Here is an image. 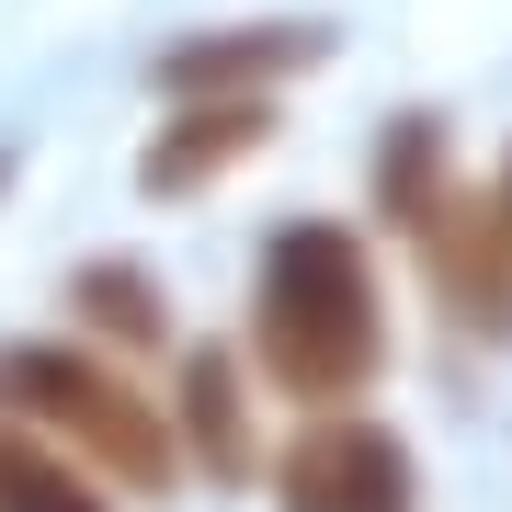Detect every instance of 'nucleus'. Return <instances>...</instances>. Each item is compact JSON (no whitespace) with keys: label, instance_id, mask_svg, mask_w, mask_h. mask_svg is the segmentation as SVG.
<instances>
[{"label":"nucleus","instance_id":"f257e3e1","mask_svg":"<svg viewBox=\"0 0 512 512\" xmlns=\"http://www.w3.org/2000/svg\"><path fill=\"white\" fill-rule=\"evenodd\" d=\"M251 365L296 410H353L387 376V285L365 228L285 217L251 262Z\"/></svg>","mask_w":512,"mask_h":512},{"label":"nucleus","instance_id":"f03ea898","mask_svg":"<svg viewBox=\"0 0 512 512\" xmlns=\"http://www.w3.org/2000/svg\"><path fill=\"white\" fill-rule=\"evenodd\" d=\"M0 421L57 433L126 501H171V478H183L171 410L148 399V387L126 376V353H103V342H0Z\"/></svg>","mask_w":512,"mask_h":512},{"label":"nucleus","instance_id":"7ed1b4c3","mask_svg":"<svg viewBox=\"0 0 512 512\" xmlns=\"http://www.w3.org/2000/svg\"><path fill=\"white\" fill-rule=\"evenodd\" d=\"M274 512H421V456L365 410H308L274 444Z\"/></svg>","mask_w":512,"mask_h":512},{"label":"nucleus","instance_id":"20e7f679","mask_svg":"<svg viewBox=\"0 0 512 512\" xmlns=\"http://www.w3.org/2000/svg\"><path fill=\"white\" fill-rule=\"evenodd\" d=\"M410 251H421V285L444 296V319H456L467 342H512V217H501V194L456 183L410 228Z\"/></svg>","mask_w":512,"mask_h":512},{"label":"nucleus","instance_id":"39448f33","mask_svg":"<svg viewBox=\"0 0 512 512\" xmlns=\"http://www.w3.org/2000/svg\"><path fill=\"white\" fill-rule=\"evenodd\" d=\"M262 137H274V92H194V103H171L160 126H148L137 183L160 194V205H183V194H205V183H228Z\"/></svg>","mask_w":512,"mask_h":512},{"label":"nucleus","instance_id":"423d86ee","mask_svg":"<svg viewBox=\"0 0 512 512\" xmlns=\"http://www.w3.org/2000/svg\"><path fill=\"white\" fill-rule=\"evenodd\" d=\"M171 433H183V467H205V490H251L262 478V421H251V365L228 342H194L183 376H171Z\"/></svg>","mask_w":512,"mask_h":512},{"label":"nucleus","instance_id":"0eeeda50","mask_svg":"<svg viewBox=\"0 0 512 512\" xmlns=\"http://www.w3.org/2000/svg\"><path fill=\"white\" fill-rule=\"evenodd\" d=\"M319 57H330V23H228V35L160 46V92L171 103H194V92H285Z\"/></svg>","mask_w":512,"mask_h":512},{"label":"nucleus","instance_id":"6e6552de","mask_svg":"<svg viewBox=\"0 0 512 512\" xmlns=\"http://www.w3.org/2000/svg\"><path fill=\"white\" fill-rule=\"evenodd\" d=\"M69 308H80V330L114 342V353H171V296H160V274H148L137 251H92V262L69 274Z\"/></svg>","mask_w":512,"mask_h":512},{"label":"nucleus","instance_id":"1a4fd4ad","mask_svg":"<svg viewBox=\"0 0 512 512\" xmlns=\"http://www.w3.org/2000/svg\"><path fill=\"white\" fill-rule=\"evenodd\" d=\"M126 490H114L103 467H80L57 433H35V421H0V512H114Z\"/></svg>","mask_w":512,"mask_h":512},{"label":"nucleus","instance_id":"9d476101","mask_svg":"<svg viewBox=\"0 0 512 512\" xmlns=\"http://www.w3.org/2000/svg\"><path fill=\"white\" fill-rule=\"evenodd\" d=\"M365 183H376V217H387V228L410 239V228L433 217L444 194H456V148H444V126H433V114H399V126L376 137Z\"/></svg>","mask_w":512,"mask_h":512},{"label":"nucleus","instance_id":"9b49d317","mask_svg":"<svg viewBox=\"0 0 512 512\" xmlns=\"http://www.w3.org/2000/svg\"><path fill=\"white\" fill-rule=\"evenodd\" d=\"M501 217H512V160H501Z\"/></svg>","mask_w":512,"mask_h":512},{"label":"nucleus","instance_id":"f8f14e48","mask_svg":"<svg viewBox=\"0 0 512 512\" xmlns=\"http://www.w3.org/2000/svg\"><path fill=\"white\" fill-rule=\"evenodd\" d=\"M0 183H12V148H0Z\"/></svg>","mask_w":512,"mask_h":512}]
</instances>
